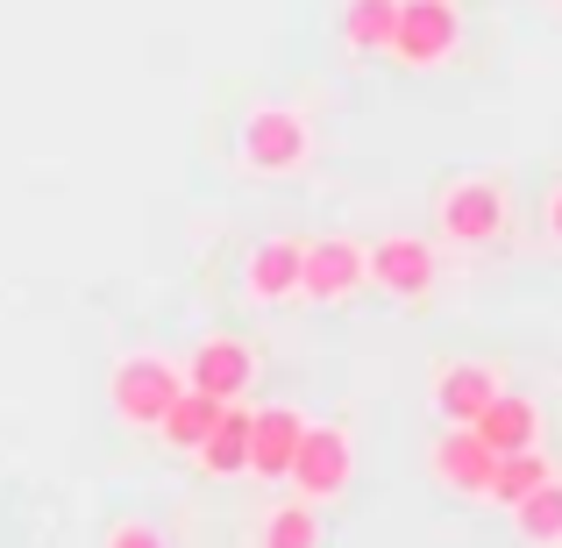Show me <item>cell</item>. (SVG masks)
Listing matches in <instances>:
<instances>
[{
  "label": "cell",
  "instance_id": "cell-1",
  "mask_svg": "<svg viewBox=\"0 0 562 548\" xmlns=\"http://www.w3.org/2000/svg\"><path fill=\"white\" fill-rule=\"evenodd\" d=\"M179 392H186V364L165 357V349H122L108 364V413L128 435H157Z\"/></svg>",
  "mask_w": 562,
  "mask_h": 548
},
{
  "label": "cell",
  "instance_id": "cell-2",
  "mask_svg": "<svg viewBox=\"0 0 562 548\" xmlns=\"http://www.w3.org/2000/svg\"><path fill=\"white\" fill-rule=\"evenodd\" d=\"M513 221V192L498 171H456L435 192V235L449 249H492Z\"/></svg>",
  "mask_w": 562,
  "mask_h": 548
},
{
  "label": "cell",
  "instance_id": "cell-3",
  "mask_svg": "<svg viewBox=\"0 0 562 548\" xmlns=\"http://www.w3.org/2000/svg\"><path fill=\"white\" fill-rule=\"evenodd\" d=\"M235 157H243V171H257V179H292V171L314 165V122H306L300 108H285V100H263V108H249L243 128H235Z\"/></svg>",
  "mask_w": 562,
  "mask_h": 548
},
{
  "label": "cell",
  "instance_id": "cell-4",
  "mask_svg": "<svg viewBox=\"0 0 562 548\" xmlns=\"http://www.w3.org/2000/svg\"><path fill=\"white\" fill-rule=\"evenodd\" d=\"M463 51V8L456 0H398V29H392V65L406 71H441Z\"/></svg>",
  "mask_w": 562,
  "mask_h": 548
},
{
  "label": "cell",
  "instance_id": "cell-5",
  "mask_svg": "<svg viewBox=\"0 0 562 548\" xmlns=\"http://www.w3.org/2000/svg\"><path fill=\"white\" fill-rule=\"evenodd\" d=\"M371 286L398 306H427L435 286H441V249L427 243V235H406V228L378 235L371 243Z\"/></svg>",
  "mask_w": 562,
  "mask_h": 548
},
{
  "label": "cell",
  "instance_id": "cell-6",
  "mask_svg": "<svg viewBox=\"0 0 562 548\" xmlns=\"http://www.w3.org/2000/svg\"><path fill=\"white\" fill-rule=\"evenodd\" d=\"M292 492L314 499V506H328V499H342L349 484H357V435H349L342 421H314L300 441V456H292Z\"/></svg>",
  "mask_w": 562,
  "mask_h": 548
},
{
  "label": "cell",
  "instance_id": "cell-7",
  "mask_svg": "<svg viewBox=\"0 0 562 548\" xmlns=\"http://www.w3.org/2000/svg\"><path fill=\"white\" fill-rule=\"evenodd\" d=\"M371 286V243L357 235H306V306H349L357 292Z\"/></svg>",
  "mask_w": 562,
  "mask_h": 548
},
{
  "label": "cell",
  "instance_id": "cell-8",
  "mask_svg": "<svg viewBox=\"0 0 562 548\" xmlns=\"http://www.w3.org/2000/svg\"><path fill=\"white\" fill-rule=\"evenodd\" d=\"M257 370H263V364H257V343H249V335L214 328V335H200V343H192V357H186V384H200L206 399L235 406V399H249Z\"/></svg>",
  "mask_w": 562,
  "mask_h": 548
},
{
  "label": "cell",
  "instance_id": "cell-9",
  "mask_svg": "<svg viewBox=\"0 0 562 548\" xmlns=\"http://www.w3.org/2000/svg\"><path fill=\"white\" fill-rule=\"evenodd\" d=\"M492 470H498V449L477 427H441L435 449H427V478L449 499H492Z\"/></svg>",
  "mask_w": 562,
  "mask_h": 548
},
{
  "label": "cell",
  "instance_id": "cell-10",
  "mask_svg": "<svg viewBox=\"0 0 562 548\" xmlns=\"http://www.w3.org/2000/svg\"><path fill=\"white\" fill-rule=\"evenodd\" d=\"M306 286V235H263L243 257V300L249 306H292Z\"/></svg>",
  "mask_w": 562,
  "mask_h": 548
},
{
  "label": "cell",
  "instance_id": "cell-11",
  "mask_svg": "<svg viewBox=\"0 0 562 548\" xmlns=\"http://www.w3.org/2000/svg\"><path fill=\"white\" fill-rule=\"evenodd\" d=\"M506 392V378H498V364H435V384H427V406H435L441 427H477L484 406Z\"/></svg>",
  "mask_w": 562,
  "mask_h": 548
},
{
  "label": "cell",
  "instance_id": "cell-12",
  "mask_svg": "<svg viewBox=\"0 0 562 548\" xmlns=\"http://www.w3.org/2000/svg\"><path fill=\"white\" fill-rule=\"evenodd\" d=\"M306 427L314 421H306L300 406H257V427H249V478L257 484H285Z\"/></svg>",
  "mask_w": 562,
  "mask_h": 548
},
{
  "label": "cell",
  "instance_id": "cell-13",
  "mask_svg": "<svg viewBox=\"0 0 562 548\" xmlns=\"http://www.w3.org/2000/svg\"><path fill=\"white\" fill-rule=\"evenodd\" d=\"M249 427H257V406L249 399H235L228 413L214 421V435L200 441V478H214V484H235V478H249Z\"/></svg>",
  "mask_w": 562,
  "mask_h": 548
},
{
  "label": "cell",
  "instance_id": "cell-14",
  "mask_svg": "<svg viewBox=\"0 0 562 548\" xmlns=\"http://www.w3.org/2000/svg\"><path fill=\"white\" fill-rule=\"evenodd\" d=\"M541 427H549V413H541V399H527V392H498L492 406H484L477 435L492 441L498 456H520V449H541Z\"/></svg>",
  "mask_w": 562,
  "mask_h": 548
},
{
  "label": "cell",
  "instance_id": "cell-15",
  "mask_svg": "<svg viewBox=\"0 0 562 548\" xmlns=\"http://www.w3.org/2000/svg\"><path fill=\"white\" fill-rule=\"evenodd\" d=\"M392 29H398V0H342V8H335V36L363 57L392 51Z\"/></svg>",
  "mask_w": 562,
  "mask_h": 548
},
{
  "label": "cell",
  "instance_id": "cell-16",
  "mask_svg": "<svg viewBox=\"0 0 562 548\" xmlns=\"http://www.w3.org/2000/svg\"><path fill=\"white\" fill-rule=\"evenodd\" d=\"M221 399H206L200 384H186L179 399H171V413H165V427H157V441H165V449H179V456H200V441L214 435V421H221Z\"/></svg>",
  "mask_w": 562,
  "mask_h": 548
},
{
  "label": "cell",
  "instance_id": "cell-17",
  "mask_svg": "<svg viewBox=\"0 0 562 548\" xmlns=\"http://www.w3.org/2000/svg\"><path fill=\"white\" fill-rule=\"evenodd\" d=\"M257 548H321V506L314 499H278L271 513L257 521Z\"/></svg>",
  "mask_w": 562,
  "mask_h": 548
},
{
  "label": "cell",
  "instance_id": "cell-18",
  "mask_svg": "<svg viewBox=\"0 0 562 548\" xmlns=\"http://www.w3.org/2000/svg\"><path fill=\"white\" fill-rule=\"evenodd\" d=\"M513 535L527 548H562V478H549L541 492H527L513 506Z\"/></svg>",
  "mask_w": 562,
  "mask_h": 548
},
{
  "label": "cell",
  "instance_id": "cell-19",
  "mask_svg": "<svg viewBox=\"0 0 562 548\" xmlns=\"http://www.w3.org/2000/svg\"><path fill=\"white\" fill-rule=\"evenodd\" d=\"M555 478V463L541 449H520V456H498V470H492V506H520L527 492H541V484Z\"/></svg>",
  "mask_w": 562,
  "mask_h": 548
},
{
  "label": "cell",
  "instance_id": "cell-20",
  "mask_svg": "<svg viewBox=\"0 0 562 548\" xmlns=\"http://www.w3.org/2000/svg\"><path fill=\"white\" fill-rule=\"evenodd\" d=\"M100 548H171V541H165V527H157V521H114Z\"/></svg>",
  "mask_w": 562,
  "mask_h": 548
},
{
  "label": "cell",
  "instance_id": "cell-21",
  "mask_svg": "<svg viewBox=\"0 0 562 548\" xmlns=\"http://www.w3.org/2000/svg\"><path fill=\"white\" fill-rule=\"evenodd\" d=\"M541 235H549V243L562 249V179H555L549 192H541Z\"/></svg>",
  "mask_w": 562,
  "mask_h": 548
}]
</instances>
